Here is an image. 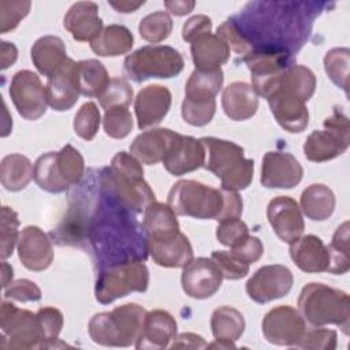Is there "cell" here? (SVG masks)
<instances>
[{"label": "cell", "mask_w": 350, "mask_h": 350, "mask_svg": "<svg viewBox=\"0 0 350 350\" xmlns=\"http://www.w3.org/2000/svg\"><path fill=\"white\" fill-rule=\"evenodd\" d=\"M312 3H271L272 10H265L264 3H250L242 14L231 21L256 31L246 41L247 53L253 51H287L297 52L305 42L313 19L319 12ZM246 53V55H247ZM245 55V56H246Z\"/></svg>", "instance_id": "6da1fadb"}, {"label": "cell", "mask_w": 350, "mask_h": 350, "mask_svg": "<svg viewBox=\"0 0 350 350\" xmlns=\"http://www.w3.org/2000/svg\"><path fill=\"white\" fill-rule=\"evenodd\" d=\"M257 94L267 98L276 122L288 133H301L309 122L306 101L316 89V77L305 66L293 64L267 79L252 82Z\"/></svg>", "instance_id": "7a4b0ae2"}, {"label": "cell", "mask_w": 350, "mask_h": 350, "mask_svg": "<svg viewBox=\"0 0 350 350\" xmlns=\"http://www.w3.org/2000/svg\"><path fill=\"white\" fill-rule=\"evenodd\" d=\"M168 205L176 215L220 221L227 217H241L243 202L237 191L182 179L171 187Z\"/></svg>", "instance_id": "3957f363"}, {"label": "cell", "mask_w": 350, "mask_h": 350, "mask_svg": "<svg viewBox=\"0 0 350 350\" xmlns=\"http://www.w3.org/2000/svg\"><path fill=\"white\" fill-rule=\"evenodd\" d=\"M100 185L130 212L141 213L156 201V196L144 180L141 163L127 152H118L109 167L100 171Z\"/></svg>", "instance_id": "277c9868"}, {"label": "cell", "mask_w": 350, "mask_h": 350, "mask_svg": "<svg viewBox=\"0 0 350 350\" xmlns=\"http://www.w3.org/2000/svg\"><path fill=\"white\" fill-rule=\"evenodd\" d=\"M200 141L205 149L202 167L220 179L221 189L238 191L252 183L254 163L245 159L242 146L215 137H204Z\"/></svg>", "instance_id": "5b68a950"}, {"label": "cell", "mask_w": 350, "mask_h": 350, "mask_svg": "<svg viewBox=\"0 0 350 350\" xmlns=\"http://www.w3.org/2000/svg\"><path fill=\"white\" fill-rule=\"evenodd\" d=\"M298 312L313 327L335 324L349 334L350 302L347 293L323 283H308L298 298Z\"/></svg>", "instance_id": "8992f818"}, {"label": "cell", "mask_w": 350, "mask_h": 350, "mask_svg": "<svg viewBox=\"0 0 350 350\" xmlns=\"http://www.w3.org/2000/svg\"><path fill=\"white\" fill-rule=\"evenodd\" d=\"M146 310L138 304H124L111 312L94 314L88 325L94 343L127 347L135 345L144 328Z\"/></svg>", "instance_id": "52a82bcc"}, {"label": "cell", "mask_w": 350, "mask_h": 350, "mask_svg": "<svg viewBox=\"0 0 350 350\" xmlns=\"http://www.w3.org/2000/svg\"><path fill=\"white\" fill-rule=\"evenodd\" d=\"M83 171L82 154L67 144L59 152H48L36 160L34 180L42 190L57 194L79 183Z\"/></svg>", "instance_id": "ba28073f"}, {"label": "cell", "mask_w": 350, "mask_h": 350, "mask_svg": "<svg viewBox=\"0 0 350 350\" xmlns=\"http://www.w3.org/2000/svg\"><path fill=\"white\" fill-rule=\"evenodd\" d=\"M224 81L221 68L216 71L194 70L185 86V98L182 103V118L191 126L208 124L216 111V94L220 92Z\"/></svg>", "instance_id": "9c48e42d"}, {"label": "cell", "mask_w": 350, "mask_h": 350, "mask_svg": "<svg viewBox=\"0 0 350 350\" xmlns=\"http://www.w3.org/2000/svg\"><path fill=\"white\" fill-rule=\"evenodd\" d=\"M124 74L141 83L150 78H172L180 74L185 62L179 51L168 45H146L124 59Z\"/></svg>", "instance_id": "30bf717a"}, {"label": "cell", "mask_w": 350, "mask_h": 350, "mask_svg": "<svg viewBox=\"0 0 350 350\" xmlns=\"http://www.w3.org/2000/svg\"><path fill=\"white\" fill-rule=\"evenodd\" d=\"M149 284V271L142 260H129L100 271L94 295L103 304H111L130 293H144Z\"/></svg>", "instance_id": "8fae6325"}, {"label": "cell", "mask_w": 350, "mask_h": 350, "mask_svg": "<svg viewBox=\"0 0 350 350\" xmlns=\"http://www.w3.org/2000/svg\"><path fill=\"white\" fill-rule=\"evenodd\" d=\"M1 349H45L46 340L37 314L3 301L0 309Z\"/></svg>", "instance_id": "7c38bea8"}, {"label": "cell", "mask_w": 350, "mask_h": 350, "mask_svg": "<svg viewBox=\"0 0 350 350\" xmlns=\"http://www.w3.org/2000/svg\"><path fill=\"white\" fill-rule=\"evenodd\" d=\"M324 130L312 131L304 144V154L309 161L332 160L349 148L350 126L349 118L343 112L336 109L324 120Z\"/></svg>", "instance_id": "4fadbf2b"}, {"label": "cell", "mask_w": 350, "mask_h": 350, "mask_svg": "<svg viewBox=\"0 0 350 350\" xmlns=\"http://www.w3.org/2000/svg\"><path fill=\"white\" fill-rule=\"evenodd\" d=\"M10 97L18 113L26 120H36L46 112V86L30 70H21L12 77Z\"/></svg>", "instance_id": "5bb4252c"}, {"label": "cell", "mask_w": 350, "mask_h": 350, "mask_svg": "<svg viewBox=\"0 0 350 350\" xmlns=\"http://www.w3.org/2000/svg\"><path fill=\"white\" fill-rule=\"evenodd\" d=\"M305 329V320L290 305L276 306L262 319V334L269 343L276 346L295 347Z\"/></svg>", "instance_id": "9a60e30c"}, {"label": "cell", "mask_w": 350, "mask_h": 350, "mask_svg": "<svg viewBox=\"0 0 350 350\" xmlns=\"http://www.w3.org/2000/svg\"><path fill=\"white\" fill-rule=\"evenodd\" d=\"M293 282V273L287 267L280 264L264 265L246 282V293L254 302L267 304L287 295Z\"/></svg>", "instance_id": "2e32d148"}, {"label": "cell", "mask_w": 350, "mask_h": 350, "mask_svg": "<svg viewBox=\"0 0 350 350\" xmlns=\"http://www.w3.org/2000/svg\"><path fill=\"white\" fill-rule=\"evenodd\" d=\"M182 288L186 295L205 299L216 294L221 286L223 275L212 258H193L182 272Z\"/></svg>", "instance_id": "e0dca14e"}, {"label": "cell", "mask_w": 350, "mask_h": 350, "mask_svg": "<svg viewBox=\"0 0 350 350\" xmlns=\"http://www.w3.org/2000/svg\"><path fill=\"white\" fill-rule=\"evenodd\" d=\"M267 217L273 232L286 243L295 242L305 230L301 208L297 201L287 196L272 198L267 208Z\"/></svg>", "instance_id": "ac0fdd59"}, {"label": "cell", "mask_w": 350, "mask_h": 350, "mask_svg": "<svg viewBox=\"0 0 350 350\" xmlns=\"http://www.w3.org/2000/svg\"><path fill=\"white\" fill-rule=\"evenodd\" d=\"M304 175L299 161L287 152H267L261 164V183L268 189H293Z\"/></svg>", "instance_id": "d6986e66"}, {"label": "cell", "mask_w": 350, "mask_h": 350, "mask_svg": "<svg viewBox=\"0 0 350 350\" xmlns=\"http://www.w3.org/2000/svg\"><path fill=\"white\" fill-rule=\"evenodd\" d=\"M204 161L205 149L202 142L194 137L176 133L161 163L170 174L180 176L202 167Z\"/></svg>", "instance_id": "ffe728a7"}, {"label": "cell", "mask_w": 350, "mask_h": 350, "mask_svg": "<svg viewBox=\"0 0 350 350\" xmlns=\"http://www.w3.org/2000/svg\"><path fill=\"white\" fill-rule=\"evenodd\" d=\"M18 256L25 268L44 271L53 261V247L48 235L37 226H27L19 232Z\"/></svg>", "instance_id": "44dd1931"}, {"label": "cell", "mask_w": 350, "mask_h": 350, "mask_svg": "<svg viewBox=\"0 0 350 350\" xmlns=\"http://www.w3.org/2000/svg\"><path fill=\"white\" fill-rule=\"evenodd\" d=\"M146 247L153 261L160 267L183 268L193 260L191 243L180 231L167 237L146 238Z\"/></svg>", "instance_id": "7402d4cb"}, {"label": "cell", "mask_w": 350, "mask_h": 350, "mask_svg": "<svg viewBox=\"0 0 350 350\" xmlns=\"http://www.w3.org/2000/svg\"><path fill=\"white\" fill-rule=\"evenodd\" d=\"M171 107V92L163 85H148L141 89L134 101L138 127L157 126L165 118Z\"/></svg>", "instance_id": "603a6c76"}, {"label": "cell", "mask_w": 350, "mask_h": 350, "mask_svg": "<svg viewBox=\"0 0 350 350\" xmlns=\"http://www.w3.org/2000/svg\"><path fill=\"white\" fill-rule=\"evenodd\" d=\"M290 256L294 264L304 272H329L331 254L328 245L316 235L299 237L295 242L290 243Z\"/></svg>", "instance_id": "cb8c5ba5"}, {"label": "cell", "mask_w": 350, "mask_h": 350, "mask_svg": "<svg viewBox=\"0 0 350 350\" xmlns=\"http://www.w3.org/2000/svg\"><path fill=\"white\" fill-rule=\"evenodd\" d=\"M77 63L72 59H67L66 64L51 78L46 83V97L48 105L55 111H68L71 109L78 98L79 89L75 75Z\"/></svg>", "instance_id": "d4e9b609"}, {"label": "cell", "mask_w": 350, "mask_h": 350, "mask_svg": "<svg viewBox=\"0 0 350 350\" xmlns=\"http://www.w3.org/2000/svg\"><path fill=\"white\" fill-rule=\"evenodd\" d=\"M63 25L77 41H93L103 31L98 5L93 1L74 3L64 15Z\"/></svg>", "instance_id": "484cf974"}, {"label": "cell", "mask_w": 350, "mask_h": 350, "mask_svg": "<svg viewBox=\"0 0 350 350\" xmlns=\"http://www.w3.org/2000/svg\"><path fill=\"white\" fill-rule=\"evenodd\" d=\"M176 336V321L167 310L156 309L148 312L137 349H165Z\"/></svg>", "instance_id": "4316f807"}, {"label": "cell", "mask_w": 350, "mask_h": 350, "mask_svg": "<svg viewBox=\"0 0 350 350\" xmlns=\"http://www.w3.org/2000/svg\"><path fill=\"white\" fill-rule=\"evenodd\" d=\"M191 59L198 71H216L230 59V45L217 34L205 33L190 42Z\"/></svg>", "instance_id": "83f0119b"}, {"label": "cell", "mask_w": 350, "mask_h": 350, "mask_svg": "<svg viewBox=\"0 0 350 350\" xmlns=\"http://www.w3.org/2000/svg\"><path fill=\"white\" fill-rule=\"evenodd\" d=\"M221 107L231 120L250 119L258 108V94L252 85L246 82L230 83L221 96Z\"/></svg>", "instance_id": "f1b7e54d"}, {"label": "cell", "mask_w": 350, "mask_h": 350, "mask_svg": "<svg viewBox=\"0 0 350 350\" xmlns=\"http://www.w3.org/2000/svg\"><path fill=\"white\" fill-rule=\"evenodd\" d=\"M175 131L170 129H153L135 137L130 146L131 154L142 164L153 165L163 161Z\"/></svg>", "instance_id": "f546056e"}, {"label": "cell", "mask_w": 350, "mask_h": 350, "mask_svg": "<svg viewBox=\"0 0 350 350\" xmlns=\"http://www.w3.org/2000/svg\"><path fill=\"white\" fill-rule=\"evenodd\" d=\"M31 62L46 78L53 77L67 62V52L63 40L57 36L40 37L30 51Z\"/></svg>", "instance_id": "4dcf8cb0"}, {"label": "cell", "mask_w": 350, "mask_h": 350, "mask_svg": "<svg viewBox=\"0 0 350 350\" xmlns=\"http://www.w3.org/2000/svg\"><path fill=\"white\" fill-rule=\"evenodd\" d=\"M243 62L252 74V82L267 79L295 64L293 53L273 49L253 51L243 56Z\"/></svg>", "instance_id": "1f68e13d"}, {"label": "cell", "mask_w": 350, "mask_h": 350, "mask_svg": "<svg viewBox=\"0 0 350 350\" xmlns=\"http://www.w3.org/2000/svg\"><path fill=\"white\" fill-rule=\"evenodd\" d=\"M301 209L310 220H327L334 213L335 196L328 186L313 183L301 194Z\"/></svg>", "instance_id": "d6a6232c"}, {"label": "cell", "mask_w": 350, "mask_h": 350, "mask_svg": "<svg viewBox=\"0 0 350 350\" xmlns=\"http://www.w3.org/2000/svg\"><path fill=\"white\" fill-rule=\"evenodd\" d=\"M134 37L123 25H109L90 42L92 51L98 56H120L131 51Z\"/></svg>", "instance_id": "836d02e7"}, {"label": "cell", "mask_w": 350, "mask_h": 350, "mask_svg": "<svg viewBox=\"0 0 350 350\" xmlns=\"http://www.w3.org/2000/svg\"><path fill=\"white\" fill-rule=\"evenodd\" d=\"M79 93L86 97H100L109 83L107 68L97 59L81 60L75 67Z\"/></svg>", "instance_id": "e575fe53"}, {"label": "cell", "mask_w": 350, "mask_h": 350, "mask_svg": "<svg viewBox=\"0 0 350 350\" xmlns=\"http://www.w3.org/2000/svg\"><path fill=\"white\" fill-rule=\"evenodd\" d=\"M34 178V167L31 161L19 153H11L3 157L0 164V179L4 189L19 191L25 189Z\"/></svg>", "instance_id": "d590c367"}, {"label": "cell", "mask_w": 350, "mask_h": 350, "mask_svg": "<svg viewBox=\"0 0 350 350\" xmlns=\"http://www.w3.org/2000/svg\"><path fill=\"white\" fill-rule=\"evenodd\" d=\"M144 230L146 238H160L179 231L176 213L170 205L153 201L145 208Z\"/></svg>", "instance_id": "8d00e7d4"}, {"label": "cell", "mask_w": 350, "mask_h": 350, "mask_svg": "<svg viewBox=\"0 0 350 350\" xmlns=\"http://www.w3.org/2000/svg\"><path fill=\"white\" fill-rule=\"evenodd\" d=\"M211 328L215 339L235 342L245 331L243 314L231 306H220L211 316Z\"/></svg>", "instance_id": "74e56055"}, {"label": "cell", "mask_w": 350, "mask_h": 350, "mask_svg": "<svg viewBox=\"0 0 350 350\" xmlns=\"http://www.w3.org/2000/svg\"><path fill=\"white\" fill-rule=\"evenodd\" d=\"M350 51L347 48H334L324 56V68L328 78L347 94L349 89Z\"/></svg>", "instance_id": "f35d334b"}, {"label": "cell", "mask_w": 350, "mask_h": 350, "mask_svg": "<svg viewBox=\"0 0 350 350\" xmlns=\"http://www.w3.org/2000/svg\"><path fill=\"white\" fill-rule=\"evenodd\" d=\"M331 254L329 273L343 275L350 268L349 258V221H343L335 231L331 245H328Z\"/></svg>", "instance_id": "ab89813d"}, {"label": "cell", "mask_w": 350, "mask_h": 350, "mask_svg": "<svg viewBox=\"0 0 350 350\" xmlns=\"http://www.w3.org/2000/svg\"><path fill=\"white\" fill-rule=\"evenodd\" d=\"M141 37L152 44L165 40L172 31V19L164 11H156L141 19L138 26Z\"/></svg>", "instance_id": "60d3db41"}, {"label": "cell", "mask_w": 350, "mask_h": 350, "mask_svg": "<svg viewBox=\"0 0 350 350\" xmlns=\"http://www.w3.org/2000/svg\"><path fill=\"white\" fill-rule=\"evenodd\" d=\"M103 126L108 137L115 139L126 138L133 130V116L129 107H112L105 109Z\"/></svg>", "instance_id": "b9f144b4"}, {"label": "cell", "mask_w": 350, "mask_h": 350, "mask_svg": "<svg viewBox=\"0 0 350 350\" xmlns=\"http://www.w3.org/2000/svg\"><path fill=\"white\" fill-rule=\"evenodd\" d=\"M101 115L93 101L85 103L74 118V131L85 141H92L100 127Z\"/></svg>", "instance_id": "7bdbcfd3"}, {"label": "cell", "mask_w": 350, "mask_h": 350, "mask_svg": "<svg viewBox=\"0 0 350 350\" xmlns=\"http://www.w3.org/2000/svg\"><path fill=\"white\" fill-rule=\"evenodd\" d=\"M133 96L134 90L130 83L120 77H115L111 78L107 89L98 97V101L104 109L112 107H129L133 101Z\"/></svg>", "instance_id": "ee69618b"}, {"label": "cell", "mask_w": 350, "mask_h": 350, "mask_svg": "<svg viewBox=\"0 0 350 350\" xmlns=\"http://www.w3.org/2000/svg\"><path fill=\"white\" fill-rule=\"evenodd\" d=\"M18 226H19V219L16 212L10 206H3L1 220H0V241H1L0 256L3 260L8 258L12 254L14 247L18 243V238H19Z\"/></svg>", "instance_id": "f6af8a7d"}, {"label": "cell", "mask_w": 350, "mask_h": 350, "mask_svg": "<svg viewBox=\"0 0 350 350\" xmlns=\"http://www.w3.org/2000/svg\"><path fill=\"white\" fill-rule=\"evenodd\" d=\"M41 325V329L44 332L45 340H46V347L45 349H51V347H60L59 345H56V342H59L57 336L63 328V313L52 306H45L38 309V312L36 313Z\"/></svg>", "instance_id": "bcb514c9"}, {"label": "cell", "mask_w": 350, "mask_h": 350, "mask_svg": "<svg viewBox=\"0 0 350 350\" xmlns=\"http://www.w3.org/2000/svg\"><path fill=\"white\" fill-rule=\"evenodd\" d=\"M249 237V228L239 217H227L219 221L216 228L217 241L228 247L241 245Z\"/></svg>", "instance_id": "7dc6e473"}, {"label": "cell", "mask_w": 350, "mask_h": 350, "mask_svg": "<svg viewBox=\"0 0 350 350\" xmlns=\"http://www.w3.org/2000/svg\"><path fill=\"white\" fill-rule=\"evenodd\" d=\"M31 3L27 0L22 1H11L1 0L0 1V33L4 34L12 29H15L19 22L29 14Z\"/></svg>", "instance_id": "c3c4849f"}, {"label": "cell", "mask_w": 350, "mask_h": 350, "mask_svg": "<svg viewBox=\"0 0 350 350\" xmlns=\"http://www.w3.org/2000/svg\"><path fill=\"white\" fill-rule=\"evenodd\" d=\"M295 347L313 350H334L336 347V331L323 327L305 329L302 338L295 345Z\"/></svg>", "instance_id": "681fc988"}, {"label": "cell", "mask_w": 350, "mask_h": 350, "mask_svg": "<svg viewBox=\"0 0 350 350\" xmlns=\"http://www.w3.org/2000/svg\"><path fill=\"white\" fill-rule=\"evenodd\" d=\"M211 258L219 267L223 275V279L237 280V279L245 278L249 273L250 265L239 261L237 257H234L230 253V250H215L212 252Z\"/></svg>", "instance_id": "f907efd6"}, {"label": "cell", "mask_w": 350, "mask_h": 350, "mask_svg": "<svg viewBox=\"0 0 350 350\" xmlns=\"http://www.w3.org/2000/svg\"><path fill=\"white\" fill-rule=\"evenodd\" d=\"M4 297L19 302H31L41 298V290L29 279H18L4 288Z\"/></svg>", "instance_id": "816d5d0a"}, {"label": "cell", "mask_w": 350, "mask_h": 350, "mask_svg": "<svg viewBox=\"0 0 350 350\" xmlns=\"http://www.w3.org/2000/svg\"><path fill=\"white\" fill-rule=\"evenodd\" d=\"M230 253L245 264H253L260 260L264 253V246L257 237L249 235L241 245L231 247Z\"/></svg>", "instance_id": "f5cc1de1"}, {"label": "cell", "mask_w": 350, "mask_h": 350, "mask_svg": "<svg viewBox=\"0 0 350 350\" xmlns=\"http://www.w3.org/2000/svg\"><path fill=\"white\" fill-rule=\"evenodd\" d=\"M212 30V21L206 15H194L186 21L182 29V37L185 41L191 42L197 37L211 33Z\"/></svg>", "instance_id": "db71d44e"}, {"label": "cell", "mask_w": 350, "mask_h": 350, "mask_svg": "<svg viewBox=\"0 0 350 350\" xmlns=\"http://www.w3.org/2000/svg\"><path fill=\"white\" fill-rule=\"evenodd\" d=\"M204 349L206 347V342L202 336L197 334H180L174 338V343L171 345V349Z\"/></svg>", "instance_id": "11a10c76"}, {"label": "cell", "mask_w": 350, "mask_h": 350, "mask_svg": "<svg viewBox=\"0 0 350 350\" xmlns=\"http://www.w3.org/2000/svg\"><path fill=\"white\" fill-rule=\"evenodd\" d=\"M18 57V49L12 42L1 41L0 42V68L5 70L15 63Z\"/></svg>", "instance_id": "9f6ffc18"}, {"label": "cell", "mask_w": 350, "mask_h": 350, "mask_svg": "<svg viewBox=\"0 0 350 350\" xmlns=\"http://www.w3.org/2000/svg\"><path fill=\"white\" fill-rule=\"evenodd\" d=\"M164 5L171 14H174L176 16H182V15H186L193 11V8L196 7V1H193V0H172V1H164Z\"/></svg>", "instance_id": "6f0895ef"}, {"label": "cell", "mask_w": 350, "mask_h": 350, "mask_svg": "<svg viewBox=\"0 0 350 350\" xmlns=\"http://www.w3.org/2000/svg\"><path fill=\"white\" fill-rule=\"evenodd\" d=\"M111 7H113L118 12H134L137 11L139 7L144 5V1H138V3H133V1H111L109 3Z\"/></svg>", "instance_id": "680465c9"}, {"label": "cell", "mask_w": 350, "mask_h": 350, "mask_svg": "<svg viewBox=\"0 0 350 350\" xmlns=\"http://www.w3.org/2000/svg\"><path fill=\"white\" fill-rule=\"evenodd\" d=\"M12 276H14L12 267L8 262L3 261L1 262V286H3V288H5L11 283Z\"/></svg>", "instance_id": "91938a15"}, {"label": "cell", "mask_w": 350, "mask_h": 350, "mask_svg": "<svg viewBox=\"0 0 350 350\" xmlns=\"http://www.w3.org/2000/svg\"><path fill=\"white\" fill-rule=\"evenodd\" d=\"M206 347H211V349H235L237 346L234 345V342H230V340H215L213 343L211 345H206Z\"/></svg>", "instance_id": "94428289"}]
</instances>
